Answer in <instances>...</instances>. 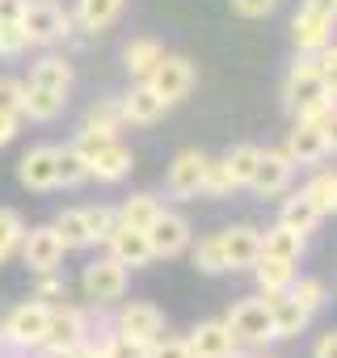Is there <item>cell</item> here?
Here are the masks:
<instances>
[{
	"label": "cell",
	"mask_w": 337,
	"mask_h": 358,
	"mask_svg": "<svg viewBox=\"0 0 337 358\" xmlns=\"http://www.w3.org/2000/svg\"><path fill=\"white\" fill-rule=\"evenodd\" d=\"M0 324H5V337H9L13 350H43L47 345V329H51V303L47 299H26Z\"/></svg>",
	"instance_id": "obj_1"
},
{
	"label": "cell",
	"mask_w": 337,
	"mask_h": 358,
	"mask_svg": "<svg viewBox=\"0 0 337 358\" xmlns=\"http://www.w3.org/2000/svg\"><path fill=\"white\" fill-rule=\"evenodd\" d=\"M22 30L30 47H55L72 34V13H64V5H55V0H26Z\"/></svg>",
	"instance_id": "obj_2"
},
{
	"label": "cell",
	"mask_w": 337,
	"mask_h": 358,
	"mask_svg": "<svg viewBox=\"0 0 337 358\" xmlns=\"http://www.w3.org/2000/svg\"><path fill=\"white\" fill-rule=\"evenodd\" d=\"M80 291L93 308H110L127 295V266H118L110 253L106 257H93L85 270H80Z\"/></svg>",
	"instance_id": "obj_3"
},
{
	"label": "cell",
	"mask_w": 337,
	"mask_h": 358,
	"mask_svg": "<svg viewBox=\"0 0 337 358\" xmlns=\"http://www.w3.org/2000/svg\"><path fill=\"white\" fill-rule=\"evenodd\" d=\"M194 85H199V72H194V64H190L186 55H160L156 68L148 72V89H152L160 101H168V106L182 101V97H190Z\"/></svg>",
	"instance_id": "obj_4"
},
{
	"label": "cell",
	"mask_w": 337,
	"mask_h": 358,
	"mask_svg": "<svg viewBox=\"0 0 337 358\" xmlns=\"http://www.w3.org/2000/svg\"><path fill=\"white\" fill-rule=\"evenodd\" d=\"M22 266L26 270H34V274H51V270H59L64 266V241H59V232L51 228V224H38V228H26V236H22Z\"/></svg>",
	"instance_id": "obj_5"
},
{
	"label": "cell",
	"mask_w": 337,
	"mask_h": 358,
	"mask_svg": "<svg viewBox=\"0 0 337 358\" xmlns=\"http://www.w3.org/2000/svg\"><path fill=\"white\" fill-rule=\"evenodd\" d=\"M228 329L236 333V341H249V345H266V341H278V337H274L270 299H241V303L228 312Z\"/></svg>",
	"instance_id": "obj_6"
},
{
	"label": "cell",
	"mask_w": 337,
	"mask_h": 358,
	"mask_svg": "<svg viewBox=\"0 0 337 358\" xmlns=\"http://www.w3.org/2000/svg\"><path fill=\"white\" fill-rule=\"evenodd\" d=\"M291 177H295V160L282 148H261V160H257V169L249 177V190L257 199H278L291 186Z\"/></svg>",
	"instance_id": "obj_7"
},
{
	"label": "cell",
	"mask_w": 337,
	"mask_h": 358,
	"mask_svg": "<svg viewBox=\"0 0 337 358\" xmlns=\"http://www.w3.org/2000/svg\"><path fill=\"white\" fill-rule=\"evenodd\" d=\"M194 232H190V220L178 215V211H160L148 228V245H152V257H182L190 249Z\"/></svg>",
	"instance_id": "obj_8"
},
{
	"label": "cell",
	"mask_w": 337,
	"mask_h": 358,
	"mask_svg": "<svg viewBox=\"0 0 337 358\" xmlns=\"http://www.w3.org/2000/svg\"><path fill=\"white\" fill-rule=\"evenodd\" d=\"M80 341H89V316L76 303H51V329H47V345L43 350H76Z\"/></svg>",
	"instance_id": "obj_9"
},
{
	"label": "cell",
	"mask_w": 337,
	"mask_h": 358,
	"mask_svg": "<svg viewBox=\"0 0 337 358\" xmlns=\"http://www.w3.org/2000/svg\"><path fill=\"white\" fill-rule=\"evenodd\" d=\"M203 177H207V156L199 148H186L168 164V194L173 199H199L203 194Z\"/></svg>",
	"instance_id": "obj_10"
},
{
	"label": "cell",
	"mask_w": 337,
	"mask_h": 358,
	"mask_svg": "<svg viewBox=\"0 0 337 358\" xmlns=\"http://www.w3.org/2000/svg\"><path fill=\"white\" fill-rule=\"evenodd\" d=\"M17 182L34 194H47L59 186V177H55V143H38L30 148L22 160H17Z\"/></svg>",
	"instance_id": "obj_11"
},
{
	"label": "cell",
	"mask_w": 337,
	"mask_h": 358,
	"mask_svg": "<svg viewBox=\"0 0 337 358\" xmlns=\"http://www.w3.org/2000/svg\"><path fill=\"white\" fill-rule=\"evenodd\" d=\"M320 97H329V93H324L316 55H303V51H299V59H295L291 72H287V106L295 110V106H308V101H320Z\"/></svg>",
	"instance_id": "obj_12"
},
{
	"label": "cell",
	"mask_w": 337,
	"mask_h": 358,
	"mask_svg": "<svg viewBox=\"0 0 337 358\" xmlns=\"http://www.w3.org/2000/svg\"><path fill=\"white\" fill-rule=\"evenodd\" d=\"M114 333H127V337H139V341H156L164 333V312L156 303H122L118 316H114Z\"/></svg>",
	"instance_id": "obj_13"
},
{
	"label": "cell",
	"mask_w": 337,
	"mask_h": 358,
	"mask_svg": "<svg viewBox=\"0 0 337 358\" xmlns=\"http://www.w3.org/2000/svg\"><path fill=\"white\" fill-rule=\"evenodd\" d=\"M194 358H232L236 354V333L228 329V320H203L190 329L186 337Z\"/></svg>",
	"instance_id": "obj_14"
},
{
	"label": "cell",
	"mask_w": 337,
	"mask_h": 358,
	"mask_svg": "<svg viewBox=\"0 0 337 358\" xmlns=\"http://www.w3.org/2000/svg\"><path fill=\"white\" fill-rule=\"evenodd\" d=\"M224 241V257H228V270H253L257 257H261V232L253 224H232L220 232Z\"/></svg>",
	"instance_id": "obj_15"
},
{
	"label": "cell",
	"mask_w": 337,
	"mask_h": 358,
	"mask_svg": "<svg viewBox=\"0 0 337 358\" xmlns=\"http://www.w3.org/2000/svg\"><path fill=\"white\" fill-rule=\"evenodd\" d=\"M333 22H337V17H324V13H316V9H299V13L291 17V43H295L303 55H316L320 47L333 43Z\"/></svg>",
	"instance_id": "obj_16"
},
{
	"label": "cell",
	"mask_w": 337,
	"mask_h": 358,
	"mask_svg": "<svg viewBox=\"0 0 337 358\" xmlns=\"http://www.w3.org/2000/svg\"><path fill=\"white\" fill-rule=\"evenodd\" d=\"M299 169H312V164H320L324 156H329V148H324V131L316 127V122H299L295 118V127L287 131V148H282Z\"/></svg>",
	"instance_id": "obj_17"
},
{
	"label": "cell",
	"mask_w": 337,
	"mask_h": 358,
	"mask_svg": "<svg viewBox=\"0 0 337 358\" xmlns=\"http://www.w3.org/2000/svg\"><path fill=\"white\" fill-rule=\"evenodd\" d=\"M118 106H122V122H131V127H152V122L168 110V101H160V97L148 89V80H135V85L118 97Z\"/></svg>",
	"instance_id": "obj_18"
},
{
	"label": "cell",
	"mask_w": 337,
	"mask_h": 358,
	"mask_svg": "<svg viewBox=\"0 0 337 358\" xmlns=\"http://www.w3.org/2000/svg\"><path fill=\"white\" fill-rule=\"evenodd\" d=\"M106 249H110V257H114L118 266H127V270H139V266H148V262H152L148 232H139V228H127V224H118V228L110 232Z\"/></svg>",
	"instance_id": "obj_19"
},
{
	"label": "cell",
	"mask_w": 337,
	"mask_h": 358,
	"mask_svg": "<svg viewBox=\"0 0 337 358\" xmlns=\"http://www.w3.org/2000/svg\"><path fill=\"white\" fill-rule=\"evenodd\" d=\"M26 85L55 89V93H72V85H76V68H72V59H68V55L47 51V55H38V59L30 64V80H26Z\"/></svg>",
	"instance_id": "obj_20"
},
{
	"label": "cell",
	"mask_w": 337,
	"mask_h": 358,
	"mask_svg": "<svg viewBox=\"0 0 337 358\" xmlns=\"http://www.w3.org/2000/svg\"><path fill=\"white\" fill-rule=\"evenodd\" d=\"M131 164H135V156H131V148H122L118 139H110L101 152H93L89 156V177H97V182H122V177L131 173Z\"/></svg>",
	"instance_id": "obj_21"
},
{
	"label": "cell",
	"mask_w": 337,
	"mask_h": 358,
	"mask_svg": "<svg viewBox=\"0 0 337 358\" xmlns=\"http://www.w3.org/2000/svg\"><path fill=\"white\" fill-rule=\"evenodd\" d=\"M270 316H274V337H299L312 324V312L291 291H282V295L270 299Z\"/></svg>",
	"instance_id": "obj_22"
},
{
	"label": "cell",
	"mask_w": 337,
	"mask_h": 358,
	"mask_svg": "<svg viewBox=\"0 0 337 358\" xmlns=\"http://www.w3.org/2000/svg\"><path fill=\"white\" fill-rule=\"evenodd\" d=\"M253 274H257V291H261L266 299H274V295L291 291V282H295V262L261 253V257H257V266H253Z\"/></svg>",
	"instance_id": "obj_23"
},
{
	"label": "cell",
	"mask_w": 337,
	"mask_h": 358,
	"mask_svg": "<svg viewBox=\"0 0 337 358\" xmlns=\"http://www.w3.org/2000/svg\"><path fill=\"white\" fill-rule=\"evenodd\" d=\"M68 106V93H55V89H38V85H26V97H22V118L30 122H55Z\"/></svg>",
	"instance_id": "obj_24"
},
{
	"label": "cell",
	"mask_w": 337,
	"mask_h": 358,
	"mask_svg": "<svg viewBox=\"0 0 337 358\" xmlns=\"http://www.w3.org/2000/svg\"><path fill=\"white\" fill-rule=\"evenodd\" d=\"M118 13H122V0H76L72 22L85 34H101V30H110L118 22Z\"/></svg>",
	"instance_id": "obj_25"
},
{
	"label": "cell",
	"mask_w": 337,
	"mask_h": 358,
	"mask_svg": "<svg viewBox=\"0 0 337 358\" xmlns=\"http://www.w3.org/2000/svg\"><path fill=\"white\" fill-rule=\"evenodd\" d=\"M303 249H308V236H303V232H295V228H287V224H274V228H266V232H261V253H270V257L299 262V257H303Z\"/></svg>",
	"instance_id": "obj_26"
},
{
	"label": "cell",
	"mask_w": 337,
	"mask_h": 358,
	"mask_svg": "<svg viewBox=\"0 0 337 358\" xmlns=\"http://www.w3.org/2000/svg\"><path fill=\"white\" fill-rule=\"evenodd\" d=\"M114 211H118V224L148 232V228H152V220H156L164 207H160V199H156V194H131V199H122V207H114Z\"/></svg>",
	"instance_id": "obj_27"
},
{
	"label": "cell",
	"mask_w": 337,
	"mask_h": 358,
	"mask_svg": "<svg viewBox=\"0 0 337 358\" xmlns=\"http://www.w3.org/2000/svg\"><path fill=\"white\" fill-rule=\"evenodd\" d=\"M160 55H164V47H160L156 38H131L127 51H122V64H127V72H131L135 80H148V72L156 68Z\"/></svg>",
	"instance_id": "obj_28"
},
{
	"label": "cell",
	"mask_w": 337,
	"mask_h": 358,
	"mask_svg": "<svg viewBox=\"0 0 337 358\" xmlns=\"http://www.w3.org/2000/svg\"><path fill=\"white\" fill-rule=\"evenodd\" d=\"M190 257H194V270H203V274H211V278H215V274H228V257H224L220 232L190 241Z\"/></svg>",
	"instance_id": "obj_29"
},
{
	"label": "cell",
	"mask_w": 337,
	"mask_h": 358,
	"mask_svg": "<svg viewBox=\"0 0 337 358\" xmlns=\"http://www.w3.org/2000/svg\"><path fill=\"white\" fill-rule=\"evenodd\" d=\"M303 199L320 211V220L324 215H337V169H320L312 182L303 186Z\"/></svg>",
	"instance_id": "obj_30"
},
{
	"label": "cell",
	"mask_w": 337,
	"mask_h": 358,
	"mask_svg": "<svg viewBox=\"0 0 337 358\" xmlns=\"http://www.w3.org/2000/svg\"><path fill=\"white\" fill-rule=\"evenodd\" d=\"M55 177H59V186L72 190V186H85L89 182V160L68 143V148H55Z\"/></svg>",
	"instance_id": "obj_31"
},
{
	"label": "cell",
	"mask_w": 337,
	"mask_h": 358,
	"mask_svg": "<svg viewBox=\"0 0 337 358\" xmlns=\"http://www.w3.org/2000/svg\"><path fill=\"white\" fill-rule=\"evenodd\" d=\"M278 224H287V228H295V232H316V224H320V211L303 199V190L299 194H291L287 203H282V211H278Z\"/></svg>",
	"instance_id": "obj_32"
},
{
	"label": "cell",
	"mask_w": 337,
	"mask_h": 358,
	"mask_svg": "<svg viewBox=\"0 0 337 358\" xmlns=\"http://www.w3.org/2000/svg\"><path fill=\"white\" fill-rule=\"evenodd\" d=\"M85 127H93V131H101V135H118V131L127 127L118 97H97V101L89 106V114H85Z\"/></svg>",
	"instance_id": "obj_33"
},
{
	"label": "cell",
	"mask_w": 337,
	"mask_h": 358,
	"mask_svg": "<svg viewBox=\"0 0 337 358\" xmlns=\"http://www.w3.org/2000/svg\"><path fill=\"white\" fill-rule=\"evenodd\" d=\"M64 241V249H89V228H85V211L80 207H64L51 224Z\"/></svg>",
	"instance_id": "obj_34"
},
{
	"label": "cell",
	"mask_w": 337,
	"mask_h": 358,
	"mask_svg": "<svg viewBox=\"0 0 337 358\" xmlns=\"http://www.w3.org/2000/svg\"><path fill=\"white\" fill-rule=\"evenodd\" d=\"M257 160H261V148H257V143H236V148L224 156V169H228V177H232V186H249Z\"/></svg>",
	"instance_id": "obj_35"
},
{
	"label": "cell",
	"mask_w": 337,
	"mask_h": 358,
	"mask_svg": "<svg viewBox=\"0 0 337 358\" xmlns=\"http://www.w3.org/2000/svg\"><path fill=\"white\" fill-rule=\"evenodd\" d=\"M22 236H26V220H22L13 207H0V266L17 257Z\"/></svg>",
	"instance_id": "obj_36"
},
{
	"label": "cell",
	"mask_w": 337,
	"mask_h": 358,
	"mask_svg": "<svg viewBox=\"0 0 337 358\" xmlns=\"http://www.w3.org/2000/svg\"><path fill=\"white\" fill-rule=\"evenodd\" d=\"M80 211H85L89 245H106V241H110V232L118 228V211H114V207H106V203H97V207H80Z\"/></svg>",
	"instance_id": "obj_37"
},
{
	"label": "cell",
	"mask_w": 337,
	"mask_h": 358,
	"mask_svg": "<svg viewBox=\"0 0 337 358\" xmlns=\"http://www.w3.org/2000/svg\"><path fill=\"white\" fill-rule=\"evenodd\" d=\"M148 345L152 341H139V337H127V333H110L106 341H97V358H148Z\"/></svg>",
	"instance_id": "obj_38"
},
{
	"label": "cell",
	"mask_w": 337,
	"mask_h": 358,
	"mask_svg": "<svg viewBox=\"0 0 337 358\" xmlns=\"http://www.w3.org/2000/svg\"><path fill=\"white\" fill-rule=\"evenodd\" d=\"M236 186H232V177L224 169V160H207V177H203V194L207 199H228Z\"/></svg>",
	"instance_id": "obj_39"
},
{
	"label": "cell",
	"mask_w": 337,
	"mask_h": 358,
	"mask_svg": "<svg viewBox=\"0 0 337 358\" xmlns=\"http://www.w3.org/2000/svg\"><path fill=\"white\" fill-rule=\"evenodd\" d=\"M291 295H295L312 316H316V312H320V303H324V282H320V278H295V282H291Z\"/></svg>",
	"instance_id": "obj_40"
},
{
	"label": "cell",
	"mask_w": 337,
	"mask_h": 358,
	"mask_svg": "<svg viewBox=\"0 0 337 358\" xmlns=\"http://www.w3.org/2000/svg\"><path fill=\"white\" fill-rule=\"evenodd\" d=\"M26 51H30V38H26L22 22L17 26H0V59H17Z\"/></svg>",
	"instance_id": "obj_41"
},
{
	"label": "cell",
	"mask_w": 337,
	"mask_h": 358,
	"mask_svg": "<svg viewBox=\"0 0 337 358\" xmlns=\"http://www.w3.org/2000/svg\"><path fill=\"white\" fill-rule=\"evenodd\" d=\"M316 68H320L324 93L337 101V43H329V47H320V51H316Z\"/></svg>",
	"instance_id": "obj_42"
},
{
	"label": "cell",
	"mask_w": 337,
	"mask_h": 358,
	"mask_svg": "<svg viewBox=\"0 0 337 358\" xmlns=\"http://www.w3.org/2000/svg\"><path fill=\"white\" fill-rule=\"evenodd\" d=\"M148 358H194L190 354V345H186V337H156L152 345H148Z\"/></svg>",
	"instance_id": "obj_43"
},
{
	"label": "cell",
	"mask_w": 337,
	"mask_h": 358,
	"mask_svg": "<svg viewBox=\"0 0 337 358\" xmlns=\"http://www.w3.org/2000/svg\"><path fill=\"white\" fill-rule=\"evenodd\" d=\"M228 5H232L236 17H245V22H261V17H270V13L278 9V0H228Z\"/></svg>",
	"instance_id": "obj_44"
},
{
	"label": "cell",
	"mask_w": 337,
	"mask_h": 358,
	"mask_svg": "<svg viewBox=\"0 0 337 358\" xmlns=\"http://www.w3.org/2000/svg\"><path fill=\"white\" fill-rule=\"evenodd\" d=\"M22 97H26V80L0 76V110H13V114H22Z\"/></svg>",
	"instance_id": "obj_45"
},
{
	"label": "cell",
	"mask_w": 337,
	"mask_h": 358,
	"mask_svg": "<svg viewBox=\"0 0 337 358\" xmlns=\"http://www.w3.org/2000/svg\"><path fill=\"white\" fill-rule=\"evenodd\" d=\"M43 282H38V291H34V299H47V303H55V299H68V282L59 278V270H51V274H38Z\"/></svg>",
	"instance_id": "obj_46"
},
{
	"label": "cell",
	"mask_w": 337,
	"mask_h": 358,
	"mask_svg": "<svg viewBox=\"0 0 337 358\" xmlns=\"http://www.w3.org/2000/svg\"><path fill=\"white\" fill-rule=\"evenodd\" d=\"M17 131H22V114L0 110V148H9V143L17 139Z\"/></svg>",
	"instance_id": "obj_47"
},
{
	"label": "cell",
	"mask_w": 337,
	"mask_h": 358,
	"mask_svg": "<svg viewBox=\"0 0 337 358\" xmlns=\"http://www.w3.org/2000/svg\"><path fill=\"white\" fill-rule=\"evenodd\" d=\"M26 13V0H0V26H17Z\"/></svg>",
	"instance_id": "obj_48"
},
{
	"label": "cell",
	"mask_w": 337,
	"mask_h": 358,
	"mask_svg": "<svg viewBox=\"0 0 337 358\" xmlns=\"http://www.w3.org/2000/svg\"><path fill=\"white\" fill-rule=\"evenodd\" d=\"M320 131H324V148H329V152L337 156V106H333V110L324 114V122H320Z\"/></svg>",
	"instance_id": "obj_49"
},
{
	"label": "cell",
	"mask_w": 337,
	"mask_h": 358,
	"mask_svg": "<svg viewBox=\"0 0 337 358\" xmlns=\"http://www.w3.org/2000/svg\"><path fill=\"white\" fill-rule=\"evenodd\" d=\"M312 358H337V329H329V333H324V337L316 341Z\"/></svg>",
	"instance_id": "obj_50"
},
{
	"label": "cell",
	"mask_w": 337,
	"mask_h": 358,
	"mask_svg": "<svg viewBox=\"0 0 337 358\" xmlns=\"http://www.w3.org/2000/svg\"><path fill=\"white\" fill-rule=\"evenodd\" d=\"M303 9H316L324 17H337V0H303Z\"/></svg>",
	"instance_id": "obj_51"
},
{
	"label": "cell",
	"mask_w": 337,
	"mask_h": 358,
	"mask_svg": "<svg viewBox=\"0 0 337 358\" xmlns=\"http://www.w3.org/2000/svg\"><path fill=\"white\" fill-rule=\"evenodd\" d=\"M5 350H9V337H5V324H0V358H5Z\"/></svg>",
	"instance_id": "obj_52"
}]
</instances>
